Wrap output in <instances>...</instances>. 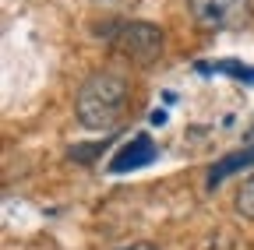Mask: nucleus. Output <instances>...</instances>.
I'll return each mask as SVG.
<instances>
[{
	"label": "nucleus",
	"instance_id": "obj_7",
	"mask_svg": "<svg viewBox=\"0 0 254 250\" xmlns=\"http://www.w3.org/2000/svg\"><path fill=\"white\" fill-rule=\"evenodd\" d=\"M117 250H155L152 243H131V247H117Z\"/></svg>",
	"mask_w": 254,
	"mask_h": 250
},
{
	"label": "nucleus",
	"instance_id": "obj_3",
	"mask_svg": "<svg viewBox=\"0 0 254 250\" xmlns=\"http://www.w3.org/2000/svg\"><path fill=\"white\" fill-rule=\"evenodd\" d=\"M187 7L208 32H233L251 21V0H187Z\"/></svg>",
	"mask_w": 254,
	"mask_h": 250
},
{
	"label": "nucleus",
	"instance_id": "obj_6",
	"mask_svg": "<svg viewBox=\"0 0 254 250\" xmlns=\"http://www.w3.org/2000/svg\"><path fill=\"white\" fill-rule=\"evenodd\" d=\"M237 211L254 222V173L244 176V183L237 187Z\"/></svg>",
	"mask_w": 254,
	"mask_h": 250
},
{
	"label": "nucleus",
	"instance_id": "obj_1",
	"mask_svg": "<svg viewBox=\"0 0 254 250\" xmlns=\"http://www.w3.org/2000/svg\"><path fill=\"white\" fill-rule=\"evenodd\" d=\"M127 96H131V88H127V78L120 71H95L78 88V99H74L78 123L88 131H113L124 120Z\"/></svg>",
	"mask_w": 254,
	"mask_h": 250
},
{
	"label": "nucleus",
	"instance_id": "obj_2",
	"mask_svg": "<svg viewBox=\"0 0 254 250\" xmlns=\"http://www.w3.org/2000/svg\"><path fill=\"white\" fill-rule=\"evenodd\" d=\"M99 36L110 43V50L124 60H131L134 67H152L163 56V28L152 21H110L99 28Z\"/></svg>",
	"mask_w": 254,
	"mask_h": 250
},
{
	"label": "nucleus",
	"instance_id": "obj_5",
	"mask_svg": "<svg viewBox=\"0 0 254 250\" xmlns=\"http://www.w3.org/2000/svg\"><path fill=\"white\" fill-rule=\"evenodd\" d=\"M251 162H254V148H247V151H233L230 159H222L219 166H212V176H208V183L215 187L219 180H226V176H230L233 169H247Z\"/></svg>",
	"mask_w": 254,
	"mask_h": 250
},
{
	"label": "nucleus",
	"instance_id": "obj_4",
	"mask_svg": "<svg viewBox=\"0 0 254 250\" xmlns=\"http://www.w3.org/2000/svg\"><path fill=\"white\" fill-rule=\"evenodd\" d=\"M155 159V145L145 138V134H138L134 141H127L117 155H113V162H110V173H127V169H141V166H148Z\"/></svg>",
	"mask_w": 254,
	"mask_h": 250
}]
</instances>
